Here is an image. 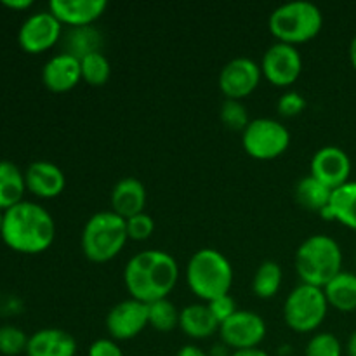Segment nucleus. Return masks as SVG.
<instances>
[{
    "label": "nucleus",
    "mask_w": 356,
    "mask_h": 356,
    "mask_svg": "<svg viewBox=\"0 0 356 356\" xmlns=\"http://www.w3.org/2000/svg\"><path fill=\"white\" fill-rule=\"evenodd\" d=\"M232 355H233V351L222 343L214 344V346L211 348V351H209V356H232Z\"/></svg>",
    "instance_id": "38"
},
{
    "label": "nucleus",
    "mask_w": 356,
    "mask_h": 356,
    "mask_svg": "<svg viewBox=\"0 0 356 356\" xmlns=\"http://www.w3.org/2000/svg\"><path fill=\"white\" fill-rule=\"evenodd\" d=\"M346 355L348 356H356V329L350 334V337H348Z\"/></svg>",
    "instance_id": "40"
},
{
    "label": "nucleus",
    "mask_w": 356,
    "mask_h": 356,
    "mask_svg": "<svg viewBox=\"0 0 356 356\" xmlns=\"http://www.w3.org/2000/svg\"><path fill=\"white\" fill-rule=\"evenodd\" d=\"M329 306L343 313L356 312V273L341 271L323 287Z\"/></svg>",
    "instance_id": "22"
},
{
    "label": "nucleus",
    "mask_w": 356,
    "mask_h": 356,
    "mask_svg": "<svg viewBox=\"0 0 356 356\" xmlns=\"http://www.w3.org/2000/svg\"><path fill=\"white\" fill-rule=\"evenodd\" d=\"M125 219L111 211L96 212L87 219L82 229V252L90 263L103 264L115 259L127 243Z\"/></svg>",
    "instance_id": "6"
},
{
    "label": "nucleus",
    "mask_w": 356,
    "mask_h": 356,
    "mask_svg": "<svg viewBox=\"0 0 356 356\" xmlns=\"http://www.w3.org/2000/svg\"><path fill=\"white\" fill-rule=\"evenodd\" d=\"M277 110L282 117H298L302 111L306 110V99L301 92L298 90H287L285 94H282V97L277 103Z\"/></svg>",
    "instance_id": "33"
},
{
    "label": "nucleus",
    "mask_w": 356,
    "mask_h": 356,
    "mask_svg": "<svg viewBox=\"0 0 356 356\" xmlns=\"http://www.w3.org/2000/svg\"><path fill=\"white\" fill-rule=\"evenodd\" d=\"M309 176L318 179L330 190L350 183L351 159L339 146H323L316 149L309 162Z\"/></svg>",
    "instance_id": "13"
},
{
    "label": "nucleus",
    "mask_w": 356,
    "mask_h": 356,
    "mask_svg": "<svg viewBox=\"0 0 356 356\" xmlns=\"http://www.w3.org/2000/svg\"><path fill=\"white\" fill-rule=\"evenodd\" d=\"M232 356H270L266 351L261 348H252V350H242V351H233Z\"/></svg>",
    "instance_id": "39"
},
{
    "label": "nucleus",
    "mask_w": 356,
    "mask_h": 356,
    "mask_svg": "<svg viewBox=\"0 0 356 356\" xmlns=\"http://www.w3.org/2000/svg\"><path fill=\"white\" fill-rule=\"evenodd\" d=\"M82 68V80L92 87H101L110 80L111 65L103 52H94L80 59Z\"/></svg>",
    "instance_id": "28"
},
{
    "label": "nucleus",
    "mask_w": 356,
    "mask_h": 356,
    "mask_svg": "<svg viewBox=\"0 0 356 356\" xmlns=\"http://www.w3.org/2000/svg\"><path fill=\"white\" fill-rule=\"evenodd\" d=\"M263 79L261 65L247 56H238L222 66L219 73V89L226 99L242 101L250 96Z\"/></svg>",
    "instance_id": "11"
},
{
    "label": "nucleus",
    "mask_w": 356,
    "mask_h": 356,
    "mask_svg": "<svg viewBox=\"0 0 356 356\" xmlns=\"http://www.w3.org/2000/svg\"><path fill=\"white\" fill-rule=\"evenodd\" d=\"M219 117L221 122L232 131H245V127L249 125V111H247L245 104L242 101L236 99H225L221 104V110H219Z\"/></svg>",
    "instance_id": "30"
},
{
    "label": "nucleus",
    "mask_w": 356,
    "mask_h": 356,
    "mask_svg": "<svg viewBox=\"0 0 356 356\" xmlns=\"http://www.w3.org/2000/svg\"><path fill=\"white\" fill-rule=\"evenodd\" d=\"M207 306L209 309H211L212 315H214V318L218 320L219 325L225 323L228 318H232V316L238 312V309H236L235 299H233L229 294L212 299L211 302H207Z\"/></svg>",
    "instance_id": "34"
},
{
    "label": "nucleus",
    "mask_w": 356,
    "mask_h": 356,
    "mask_svg": "<svg viewBox=\"0 0 356 356\" xmlns=\"http://www.w3.org/2000/svg\"><path fill=\"white\" fill-rule=\"evenodd\" d=\"M320 216L356 232V181H350L334 190L329 207L320 212Z\"/></svg>",
    "instance_id": "21"
},
{
    "label": "nucleus",
    "mask_w": 356,
    "mask_h": 356,
    "mask_svg": "<svg viewBox=\"0 0 356 356\" xmlns=\"http://www.w3.org/2000/svg\"><path fill=\"white\" fill-rule=\"evenodd\" d=\"M296 271L301 284L323 289L343 268V250L329 235H312L296 250Z\"/></svg>",
    "instance_id": "3"
},
{
    "label": "nucleus",
    "mask_w": 356,
    "mask_h": 356,
    "mask_svg": "<svg viewBox=\"0 0 356 356\" xmlns=\"http://www.w3.org/2000/svg\"><path fill=\"white\" fill-rule=\"evenodd\" d=\"M294 197L296 202L302 209L320 214V212L329 207L330 198H332V190L327 188L323 183H320L313 176H306L301 177L298 184H296Z\"/></svg>",
    "instance_id": "23"
},
{
    "label": "nucleus",
    "mask_w": 356,
    "mask_h": 356,
    "mask_svg": "<svg viewBox=\"0 0 356 356\" xmlns=\"http://www.w3.org/2000/svg\"><path fill=\"white\" fill-rule=\"evenodd\" d=\"M233 266L226 256L216 249H200L186 264V284L198 299H212L229 294L233 285Z\"/></svg>",
    "instance_id": "4"
},
{
    "label": "nucleus",
    "mask_w": 356,
    "mask_h": 356,
    "mask_svg": "<svg viewBox=\"0 0 356 356\" xmlns=\"http://www.w3.org/2000/svg\"><path fill=\"white\" fill-rule=\"evenodd\" d=\"M350 61H351V65H353V68L356 70V35L350 44Z\"/></svg>",
    "instance_id": "41"
},
{
    "label": "nucleus",
    "mask_w": 356,
    "mask_h": 356,
    "mask_svg": "<svg viewBox=\"0 0 356 356\" xmlns=\"http://www.w3.org/2000/svg\"><path fill=\"white\" fill-rule=\"evenodd\" d=\"M329 308L323 289L299 284L284 302L285 325L298 334L315 332L325 320Z\"/></svg>",
    "instance_id": "7"
},
{
    "label": "nucleus",
    "mask_w": 356,
    "mask_h": 356,
    "mask_svg": "<svg viewBox=\"0 0 356 356\" xmlns=\"http://www.w3.org/2000/svg\"><path fill=\"white\" fill-rule=\"evenodd\" d=\"M82 80L80 59L61 52L52 56L42 70V82L52 92H68L75 89Z\"/></svg>",
    "instance_id": "16"
},
{
    "label": "nucleus",
    "mask_w": 356,
    "mask_h": 356,
    "mask_svg": "<svg viewBox=\"0 0 356 356\" xmlns=\"http://www.w3.org/2000/svg\"><path fill=\"white\" fill-rule=\"evenodd\" d=\"M242 146L250 159L275 160L291 146V132L275 118H254L242 132Z\"/></svg>",
    "instance_id": "8"
},
{
    "label": "nucleus",
    "mask_w": 356,
    "mask_h": 356,
    "mask_svg": "<svg viewBox=\"0 0 356 356\" xmlns=\"http://www.w3.org/2000/svg\"><path fill=\"white\" fill-rule=\"evenodd\" d=\"M106 0H51L49 10L70 28L90 26L106 10Z\"/></svg>",
    "instance_id": "15"
},
{
    "label": "nucleus",
    "mask_w": 356,
    "mask_h": 356,
    "mask_svg": "<svg viewBox=\"0 0 356 356\" xmlns=\"http://www.w3.org/2000/svg\"><path fill=\"white\" fill-rule=\"evenodd\" d=\"M26 190L38 198H56L66 186L65 172L56 163L38 160L26 169L24 174Z\"/></svg>",
    "instance_id": "17"
},
{
    "label": "nucleus",
    "mask_w": 356,
    "mask_h": 356,
    "mask_svg": "<svg viewBox=\"0 0 356 356\" xmlns=\"http://www.w3.org/2000/svg\"><path fill=\"white\" fill-rule=\"evenodd\" d=\"M271 35L289 45L306 44L322 31L323 14L318 6L308 0H294L278 6L268 19Z\"/></svg>",
    "instance_id": "5"
},
{
    "label": "nucleus",
    "mask_w": 356,
    "mask_h": 356,
    "mask_svg": "<svg viewBox=\"0 0 356 356\" xmlns=\"http://www.w3.org/2000/svg\"><path fill=\"white\" fill-rule=\"evenodd\" d=\"M179 278L176 259L165 250L152 249L134 254L124 268V284L132 299L149 305L167 299Z\"/></svg>",
    "instance_id": "1"
},
{
    "label": "nucleus",
    "mask_w": 356,
    "mask_h": 356,
    "mask_svg": "<svg viewBox=\"0 0 356 356\" xmlns=\"http://www.w3.org/2000/svg\"><path fill=\"white\" fill-rule=\"evenodd\" d=\"M219 337L232 351L259 348L266 337V322L257 313L238 309L232 318L219 325Z\"/></svg>",
    "instance_id": "9"
},
{
    "label": "nucleus",
    "mask_w": 356,
    "mask_h": 356,
    "mask_svg": "<svg viewBox=\"0 0 356 356\" xmlns=\"http://www.w3.org/2000/svg\"><path fill=\"white\" fill-rule=\"evenodd\" d=\"M2 6L9 7V9L23 10L33 6V2H31V0H2Z\"/></svg>",
    "instance_id": "37"
},
{
    "label": "nucleus",
    "mask_w": 356,
    "mask_h": 356,
    "mask_svg": "<svg viewBox=\"0 0 356 356\" xmlns=\"http://www.w3.org/2000/svg\"><path fill=\"white\" fill-rule=\"evenodd\" d=\"M148 325L159 332H172L179 327V312L176 305L167 299H159L148 305Z\"/></svg>",
    "instance_id": "27"
},
{
    "label": "nucleus",
    "mask_w": 356,
    "mask_h": 356,
    "mask_svg": "<svg viewBox=\"0 0 356 356\" xmlns=\"http://www.w3.org/2000/svg\"><path fill=\"white\" fill-rule=\"evenodd\" d=\"M305 356H343V344L332 332L313 334L305 348Z\"/></svg>",
    "instance_id": "29"
},
{
    "label": "nucleus",
    "mask_w": 356,
    "mask_h": 356,
    "mask_svg": "<svg viewBox=\"0 0 356 356\" xmlns=\"http://www.w3.org/2000/svg\"><path fill=\"white\" fill-rule=\"evenodd\" d=\"M87 356H124V351L118 346L117 341L111 339V337L110 339L103 337V339H97L90 344Z\"/></svg>",
    "instance_id": "35"
},
{
    "label": "nucleus",
    "mask_w": 356,
    "mask_h": 356,
    "mask_svg": "<svg viewBox=\"0 0 356 356\" xmlns=\"http://www.w3.org/2000/svg\"><path fill=\"white\" fill-rule=\"evenodd\" d=\"M26 356H75L76 341L63 329L37 330L28 339Z\"/></svg>",
    "instance_id": "19"
},
{
    "label": "nucleus",
    "mask_w": 356,
    "mask_h": 356,
    "mask_svg": "<svg viewBox=\"0 0 356 356\" xmlns=\"http://www.w3.org/2000/svg\"><path fill=\"white\" fill-rule=\"evenodd\" d=\"M26 334L14 325L0 327V353L6 356H16L26 351L28 346Z\"/></svg>",
    "instance_id": "31"
},
{
    "label": "nucleus",
    "mask_w": 356,
    "mask_h": 356,
    "mask_svg": "<svg viewBox=\"0 0 356 356\" xmlns=\"http://www.w3.org/2000/svg\"><path fill=\"white\" fill-rule=\"evenodd\" d=\"M176 356H209L207 351H204L202 348L195 346V344H184Z\"/></svg>",
    "instance_id": "36"
},
{
    "label": "nucleus",
    "mask_w": 356,
    "mask_h": 356,
    "mask_svg": "<svg viewBox=\"0 0 356 356\" xmlns=\"http://www.w3.org/2000/svg\"><path fill=\"white\" fill-rule=\"evenodd\" d=\"M125 226H127L129 240H134V242L148 240L153 235V232H155V221L146 212H141V214H136L132 218L125 219Z\"/></svg>",
    "instance_id": "32"
},
{
    "label": "nucleus",
    "mask_w": 356,
    "mask_h": 356,
    "mask_svg": "<svg viewBox=\"0 0 356 356\" xmlns=\"http://www.w3.org/2000/svg\"><path fill=\"white\" fill-rule=\"evenodd\" d=\"M2 222H3V214H0V232H2Z\"/></svg>",
    "instance_id": "42"
},
{
    "label": "nucleus",
    "mask_w": 356,
    "mask_h": 356,
    "mask_svg": "<svg viewBox=\"0 0 356 356\" xmlns=\"http://www.w3.org/2000/svg\"><path fill=\"white\" fill-rule=\"evenodd\" d=\"M284 282V271L277 261H263L252 278V292L259 299H271L278 294Z\"/></svg>",
    "instance_id": "26"
},
{
    "label": "nucleus",
    "mask_w": 356,
    "mask_h": 356,
    "mask_svg": "<svg viewBox=\"0 0 356 356\" xmlns=\"http://www.w3.org/2000/svg\"><path fill=\"white\" fill-rule=\"evenodd\" d=\"M0 235L16 252L40 254L54 242L56 222L42 205L23 200L6 211Z\"/></svg>",
    "instance_id": "2"
},
{
    "label": "nucleus",
    "mask_w": 356,
    "mask_h": 356,
    "mask_svg": "<svg viewBox=\"0 0 356 356\" xmlns=\"http://www.w3.org/2000/svg\"><path fill=\"white\" fill-rule=\"evenodd\" d=\"M26 181L19 167L13 162H0V209L9 211L10 207L23 202Z\"/></svg>",
    "instance_id": "24"
},
{
    "label": "nucleus",
    "mask_w": 356,
    "mask_h": 356,
    "mask_svg": "<svg viewBox=\"0 0 356 356\" xmlns=\"http://www.w3.org/2000/svg\"><path fill=\"white\" fill-rule=\"evenodd\" d=\"M110 204L111 212L124 219L141 214L146 207L145 184L138 177H122L111 190Z\"/></svg>",
    "instance_id": "18"
},
{
    "label": "nucleus",
    "mask_w": 356,
    "mask_h": 356,
    "mask_svg": "<svg viewBox=\"0 0 356 356\" xmlns=\"http://www.w3.org/2000/svg\"><path fill=\"white\" fill-rule=\"evenodd\" d=\"M179 329L190 339H207L219 332V323L205 305H188L179 312Z\"/></svg>",
    "instance_id": "20"
},
{
    "label": "nucleus",
    "mask_w": 356,
    "mask_h": 356,
    "mask_svg": "<svg viewBox=\"0 0 356 356\" xmlns=\"http://www.w3.org/2000/svg\"><path fill=\"white\" fill-rule=\"evenodd\" d=\"M355 263H356V256H355Z\"/></svg>",
    "instance_id": "43"
},
{
    "label": "nucleus",
    "mask_w": 356,
    "mask_h": 356,
    "mask_svg": "<svg viewBox=\"0 0 356 356\" xmlns=\"http://www.w3.org/2000/svg\"><path fill=\"white\" fill-rule=\"evenodd\" d=\"M63 24L51 10L31 14L23 26L19 28L17 40L23 51L30 54H40L47 49L54 47L61 38Z\"/></svg>",
    "instance_id": "12"
},
{
    "label": "nucleus",
    "mask_w": 356,
    "mask_h": 356,
    "mask_svg": "<svg viewBox=\"0 0 356 356\" xmlns=\"http://www.w3.org/2000/svg\"><path fill=\"white\" fill-rule=\"evenodd\" d=\"M148 327V305L136 299L117 302L106 315V330L111 339L131 341Z\"/></svg>",
    "instance_id": "14"
},
{
    "label": "nucleus",
    "mask_w": 356,
    "mask_h": 356,
    "mask_svg": "<svg viewBox=\"0 0 356 356\" xmlns=\"http://www.w3.org/2000/svg\"><path fill=\"white\" fill-rule=\"evenodd\" d=\"M101 47H103V33L92 24L72 28L65 37V52L76 59H83L94 52H101Z\"/></svg>",
    "instance_id": "25"
},
{
    "label": "nucleus",
    "mask_w": 356,
    "mask_h": 356,
    "mask_svg": "<svg viewBox=\"0 0 356 356\" xmlns=\"http://www.w3.org/2000/svg\"><path fill=\"white\" fill-rule=\"evenodd\" d=\"M263 76L275 87H291L301 76L302 58L294 45L275 42L261 59Z\"/></svg>",
    "instance_id": "10"
}]
</instances>
